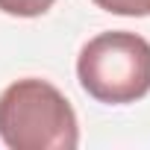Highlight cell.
Returning <instances> with one entry per match:
<instances>
[{
  "label": "cell",
  "instance_id": "6da1fadb",
  "mask_svg": "<svg viewBox=\"0 0 150 150\" xmlns=\"http://www.w3.org/2000/svg\"><path fill=\"white\" fill-rule=\"evenodd\" d=\"M0 138L12 150H74L80 144L77 112L47 80H18L0 94Z\"/></svg>",
  "mask_w": 150,
  "mask_h": 150
},
{
  "label": "cell",
  "instance_id": "7a4b0ae2",
  "mask_svg": "<svg viewBox=\"0 0 150 150\" xmlns=\"http://www.w3.org/2000/svg\"><path fill=\"white\" fill-rule=\"evenodd\" d=\"M77 77L97 103H135L150 94V41L127 30L100 33L80 50Z\"/></svg>",
  "mask_w": 150,
  "mask_h": 150
},
{
  "label": "cell",
  "instance_id": "3957f363",
  "mask_svg": "<svg viewBox=\"0 0 150 150\" xmlns=\"http://www.w3.org/2000/svg\"><path fill=\"white\" fill-rule=\"evenodd\" d=\"M103 12L124 15V18H147L150 15V0H91Z\"/></svg>",
  "mask_w": 150,
  "mask_h": 150
},
{
  "label": "cell",
  "instance_id": "277c9868",
  "mask_svg": "<svg viewBox=\"0 0 150 150\" xmlns=\"http://www.w3.org/2000/svg\"><path fill=\"white\" fill-rule=\"evenodd\" d=\"M56 0H0V12L15 18H38L44 15Z\"/></svg>",
  "mask_w": 150,
  "mask_h": 150
}]
</instances>
